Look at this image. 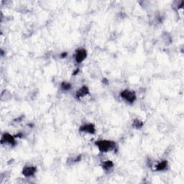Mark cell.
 <instances>
[{
	"label": "cell",
	"instance_id": "1",
	"mask_svg": "<svg viewBox=\"0 0 184 184\" xmlns=\"http://www.w3.org/2000/svg\"><path fill=\"white\" fill-rule=\"evenodd\" d=\"M95 144L99 150L103 153H107V152L113 150L115 149V146H116V143L114 142L106 140H99V141L96 142Z\"/></svg>",
	"mask_w": 184,
	"mask_h": 184
},
{
	"label": "cell",
	"instance_id": "2",
	"mask_svg": "<svg viewBox=\"0 0 184 184\" xmlns=\"http://www.w3.org/2000/svg\"><path fill=\"white\" fill-rule=\"evenodd\" d=\"M120 96L129 104H132L136 100L137 96L135 92L130 90H124L120 93Z\"/></svg>",
	"mask_w": 184,
	"mask_h": 184
},
{
	"label": "cell",
	"instance_id": "3",
	"mask_svg": "<svg viewBox=\"0 0 184 184\" xmlns=\"http://www.w3.org/2000/svg\"><path fill=\"white\" fill-rule=\"evenodd\" d=\"M87 57V51L84 48H79L76 50L75 54V60L78 63H82Z\"/></svg>",
	"mask_w": 184,
	"mask_h": 184
},
{
	"label": "cell",
	"instance_id": "4",
	"mask_svg": "<svg viewBox=\"0 0 184 184\" xmlns=\"http://www.w3.org/2000/svg\"><path fill=\"white\" fill-rule=\"evenodd\" d=\"M79 130L80 132L89 133V134H94L96 132L95 126L92 124H85V125L80 126Z\"/></svg>",
	"mask_w": 184,
	"mask_h": 184
},
{
	"label": "cell",
	"instance_id": "5",
	"mask_svg": "<svg viewBox=\"0 0 184 184\" xmlns=\"http://www.w3.org/2000/svg\"><path fill=\"white\" fill-rule=\"evenodd\" d=\"M37 171L36 167L33 165H28V166H25L22 170V174L25 177H31Z\"/></svg>",
	"mask_w": 184,
	"mask_h": 184
},
{
	"label": "cell",
	"instance_id": "6",
	"mask_svg": "<svg viewBox=\"0 0 184 184\" xmlns=\"http://www.w3.org/2000/svg\"><path fill=\"white\" fill-rule=\"evenodd\" d=\"M2 143H7V145H14L15 143V137L8 134V133L4 134L2 137Z\"/></svg>",
	"mask_w": 184,
	"mask_h": 184
},
{
	"label": "cell",
	"instance_id": "7",
	"mask_svg": "<svg viewBox=\"0 0 184 184\" xmlns=\"http://www.w3.org/2000/svg\"><path fill=\"white\" fill-rule=\"evenodd\" d=\"M89 93V90L88 87L86 86H84L80 89H79V90L77 91L76 96L78 98H82L84 97V96H86Z\"/></svg>",
	"mask_w": 184,
	"mask_h": 184
},
{
	"label": "cell",
	"instance_id": "8",
	"mask_svg": "<svg viewBox=\"0 0 184 184\" xmlns=\"http://www.w3.org/2000/svg\"><path fill=\"white\" fill-rule=\"evenodd\" d=\"M155 171H163L167 169L168 167V161L167 160H163L160 162L158 164L155 166Z\"/></svg>",
	"mask_w": 184,
	"mask_h": 184
},
{
	"label": "cell",
	"instance_id": "9",
	"mask_svg": "<svg viewBox=\"0 0 184 184\" xmlns=\"http://www.w3.org/2000/svg\"><path fill=\"white\" fill-rule=\"evenodd\" d=\"M113 166H114V163H112L111 160L104 161V162L103 164H102L103 169L105 170V171H109V170L112 168Z\"/></svg>",
	"mask_w": 184,
	"mask_h": 184
},
{
	"label": "cell",
	"instance_id": "10",
	"mask_svg": "<svg viewBox=\"0 0 184 184\" xmlns=\"http://www.w3.org/2000/svg\"><path fill=\"white\" fill-rule=\"evenodd\" d=\"M61 89L63 91H69L70 89H71V85L70 83L68 82H63L61 84Z\"/></svg>",
	"mask_w": 184,
	"mask_h": 184
},
{
	"label": "cell",
	"instance_id": "11",
	"mask_svg": "<svg viewBox=\"0 0 184 184\" xmlns=\"http://www.w3.org/2000/svg\"><path fill=\"white\" fill-rule=\"evenodd\" d=\"M142 125H143V122H142L141 120H140V119H135V120L133 122V126H134V127L135 128H141Z\"/></svg>",
	"mask_w": 184,
	"mask_h": 184
}]
</instances>
